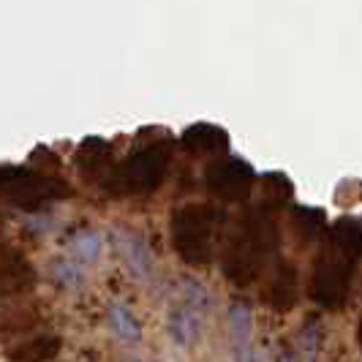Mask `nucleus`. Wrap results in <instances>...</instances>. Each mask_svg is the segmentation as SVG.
Instances as JSON below:
<instances>
[{"label":"nucleus","instance_id":"nucleus-4","mask_svg":"<svg viewBox=\"0 0 362 362\" xmlns=\"http://www.w3.org/2000/svg\"><path fill=\"white\" fill-rule=\"evenodd\" d=\"M69 259L76 262L79 267L95 264L101 259V237L95 232H79L69 245Z\"/></svg>","mask_w":362,"mask_h":362},{"label":"nucleus","instance_id":"nucleus-8","mask_svg":"<svg viewBox=\"0 0 362 362\" xmlns=\"http://www.w3.org/2000/svg\"><path fill=\"white\" fill-rule=\"evenodd\" d=\"M278 362H291V360L286 357V354H284V357H278Z\"/></svg>","mask_w":362,"mask_h":362},{"label":"nucleus","instance_id":"nucleus-2","mask_svg":"<svg viewBox=\"0 0 362 362\" xmlns=\"http://www.w3.org/2000/svg\"><path fill=\"white\" fill-rule=\"evenodd\" d=\"M115 245L128 264V270L139 278H147L153 270V256L147 251V245L134 235V232H115Z\"/></svg>","mask_w":362,"mask_h":362},{"label":"nucleus","instance_id":"nucleus-5","mask_svg":"<svg viewBox=\"0 0 362 362\" xmlns=\"http://www.w3.org/2000/svg\"><path fill=\"white\" fill-rule=\"evenodd\" d=\"M109 327H112V332H115L117 338H123V341H139V335H142L139 322L134 319V313H131L123 303H112V305H109Z\"/></svg>","mask_w":362,"mask_h":362},{"label":"nucleus","instance_id":"nucleus-6","mask_svg":"<svg viewBox=\"0 0 362 362\" xmlns=\"http://www.w3.org/2000/svg\"><path fill=\"white\" fill-rule=\"evenodd\" d=\"M52 278L63 286V289L74 291V289H79L82 281H85V267H79V264L71 262L69 256H63V259H54Z\"/></svg>","mask_w":362,"mask_h":362},{"label":"nucleus","instance_id":"nucleus-1","mask_svg":"<svg viewBox=\"0 0 362 362\" xmlns=\"http://www.w3.org/2000/svg\"><path fill=\"white\" fill-rule=\"evenodd\" d=\"M226 319H229L235 362H254V351H251V310H248V305L245 303H232Z\"/></svg>","mask_w":362,"mask_h":362},{"label":"nucleus","instance_id":"nucleus-3","mask_svg":"<svg viewBox=\"0 0 362 362\" xmlns=\"http://www.w3.org/2000/svg\"><path fill=\"white\" fill-rule=\"evenodd\" d=\"M202 332V313L188 305H177L169 316V335L177 346H191Z\"/></svg>","mask_w":362,"mask_h":362},{"label":"nucleus","instance_id":"nucleus-7","mask_svg":"<svg viewBox=\"0 0 362 362\" xmlns=\"http://www.w3.org/2000/svg\"><path fill=\"white\" fill-rule=\"evenodd\" d=\"M180 294H182V305H188V308L199 310V313H204V310L210 308V291L204 289L199 281H194V278H182Z\"/></svg>","mask_w":362,"mask_h":362}]
</instances>
